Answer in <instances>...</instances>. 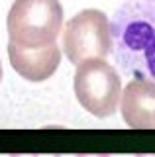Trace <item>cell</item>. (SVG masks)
<instances>
[{
  "label": "cell",
  "mask_w": 155,
  "mask_h": 157,
  "mask_svg": "<svg viewBox=\"0 0 155 157\" xmlns=\"http://www.w3.org/2000/svg\"><path fill=\"white\" fill-rule=\"evenodd\" d=\"M112 53L134 78L155 81V0H126L112 22Z\"/></svg>",
  "instance_id": "1"
},
{
  "label": "cell",
  "mask_w": 155,
  "mask_h": 157,
  "mask_svg": "<svg viewBox=\"0 0 155 157\" xmlns=\"http://www.w3.org/2000/svg\"><path fill=\"white\" fill-rule=\"evenodd\" d=\"M61 28L63 6L59 0H14L6 18L10 41L30 49L55 43Z\"/></svg>",
  "instance_id": "2"
},
{
  "label": "cell",
  "mask_w": 155,
  "mask_h": 157,
  "mask_svg": "<svg viewBox=\"0 0 155 157\" xmlns=\"http://www.w3.org/2000/svg\"><path fill=\"white\" fill-rule=\"evenodd\" d=\"M73 88L79 104L96 118H110L122 100L120 75L104 59H90L77 65Z\"/></svg>",
  "instance_id": "3"
},
{
  "label": "cell",
  "mask_w": 155,
  "mask_h": 157,
  "mask_svg": "<svg viewBox=\"0 0 155 157\" xmlns=\"http://www.w3.org/2000/svg\"><path fill=\"white\" fill-rule=\"evenodd\" d=\"M63 51L75 65L110 55L112 28L108 16L96 8H86L75 14L63 29Z\"/></svg>",
  "instance_id": "4"
},
{
  "label": "cell",
  "mask_w": 155,
  "mask_h": 157,
  "mask_svg": "<svg viewBox=\"0 0 155 157\" xmlns=\"http://www.w3.org/2000/svg\"><path fill=\"white\" fill-rule=\"evenodd\" d=\"M8 57L14 71L30 82H43L59 69L61 49L51 43L45 47H20L16 43H8Z\"/></svg>",
  "instance_id": "5"
},
{
  "label": "cell",
  "mask_w": 155,
  "mask_h": 157,
  "mask_svg": "<svg viewBox=\"0 0 155 157\" xmlns=\"http://www.w3.org/2000/svg\"><path fill=\"white\" fill-rule=\"evenodd\" d=\"M120 110L130 128H155V81L132 78L122 90Z\"/></svg>",
  "instance_id": "6"
},
{
  "label": "cell",
  "mask_w": 155,
  "mask_h": 157,
  "mask_svg": "<svg viewBox=\"0 0 155 157\" xmlns=\"http://www.w3.org/2000/svg\"><path fill=\"white\" fill-rule=\"evenodd\" d=\"M75 157H110V155H106V153H96V155H75Z\"/></svg>",
  "instance_id": "7"
},
{
  "label": "cell",
  "mask_w": 155,
  "mask_h": 157,
  "mask_svg": "<svg viewBox=\"0 0 155 157\" xmlns=\"http://www.w3.org/2000/svg\"><path fill=\"white\" fill-rule=\"evenodd\" d=\"M10 157H37V155H22V153H14V155H10Z\"/></svg>",
  "instance_id": "8"
},
{
  "label": "cell",
  "mask_w": 155,
  "mask_h": 157,
  "mask_svg": "<svg viewBox=\"0 0 155 157\" xmlns=\"http://www.w3.org/2000/svg\"><path fill=\"white\" fill-rule=\"evenodd\" d=\"M135 157H155V153H138V155H135Z\"/></svg>",
  "instance_id": "9"
},
{
  "label": "cell",
  "mask_w": 155,
  "mask_h": 157,
  "mask_svg": "<svg viewBox=\"0 0 155 157\" xmlns=\"http://www.w3.org/2000/svg\"><path fill=\"white\" fill-rule=\"evenodd\" d=\"M0 81H2V63H0Z\"/></svg>",
  "instance_id": "10"
}]
</instances>
